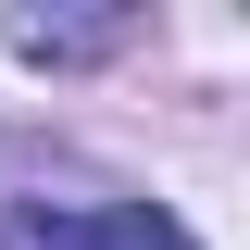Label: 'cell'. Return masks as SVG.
<instances>
[{
  "instance_id": "obj_1",
  "label": "cell",
  "mask_w": 250,
  "mask_h": 250,
  "mask_svg": "<svg viewBox=\"0 0 250 250\" xmlns=\"http://www.w3.org/2000/svg\"><path fill=\"white\" fill-rule=\"evenodd\" d=\"M125 38V13H13V50L25 62H100Z\"/></svg>"
},
{
  "instance_id": "obj_3",
  "label": "cell",
  "mask_w": 250,
  "mask_h": 250,
  "mask_svg": "<svg viewBox=\"0 0 250 250\" xmlns=\"http://www.w3.org/2000/svg\"><path fill=\"white\" fill-rule=\"evenodd\" d=\"M0 250H88V213H13Z\"/></svg>"
},
{
  "instance_id": "obj_2",
  "label": "cell",
  "mask_w": 250,
  "mask_h": 250,
  "mask_svg": "<svg viewBox=\"0 0 250 250\" xmlns=\"http://www.w3.org/2000/svg\"><path fill=\"white\" fill-rule=\"evenodd\" d=\"M88 250H188V225L150 200H113V213H88Z\"/></svg>"
}]
</instances>
